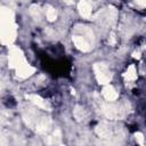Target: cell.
Returning <instances> with one entry per match:
<instances>
[{"mask_svg":"<svg viewBox=\"0 0 146 146\" xmlns=\"http://www.w3.org/2000/svg\"><path fill=\"white\" fill-rule=\"evenodd\" d=\"M1 42L10 43L15 40L16 36V26L13 19V13L10 9L1 8Z\"/></svg>","mask_w":146,"mask_h":146,"instance_id":"obj_1","label":"cell"},{"mask_svg":"<svg viewBox=\"0 0 146 146\" xmlns=\"http://www.w3.org/2000/svg\"><path fill=\"white\" fill-rule=\"evenodd\" d=\"M24 64H27V63L25 62V58L22 51L16 47H11L9 50V66L18 68Z\"/></svg>","mask_w":146,"mask_h":146,"instance_id":"obj_2","label":"cell"},{"mask_svg":"<svg viewBox=\"0 0 146 146\" xmlns=\"http://www.w3.org/2000/svg\"><path fill=\"white\" fill-rule=\"evenodd\" d=\"M94 70H95V73H96V78L98 80L99 83L102 84H106L110 82L111 80V74H110V71L107 68V66L103 63H97L94 65Z\"/></svg>","mask_w":146,"mask_h":146,"instance_id":"obj_3","label":"cell"},{"mask_svg":"<svg viewBox=\"0 0 146 146\" xmlns=\"http://www.w3.org/2000/svg\"><path fill=\"white\" fill-rule=\"evenodd\" d=\"M73 42L76 46V48L80 49V50H82V51H88L90 49L89 43L86 41V39L83 36H80V35L73 36Z\"/></svg>","mask_w":146,"mask_h":146,"instance_id":"obj_4","label":"cell"},{"mask_svg":"<svg viewBox=\"0 0 146 146\" xmlns=\"http://www.w3.org/2000/svg\"><path fill=\"white\" fill-rule=\"evenodd\" d=\"M34 72H35V68L30 66L29 64H24L17 68V75H19L22 78H27L31 74H33Z\"/></svg>","mask_w":146,"mask_h":146,"instance_id":"obj_5","label":"cell"},{"mask_svg":"<svg viewBox=\"0 0 146 146\" xmlns=\"http://www.w3.org/2000/svg\"><path fill=\"white\" fill-rule=\"evenodd\" d=\"M102 94H103L104 98H105L106 100H108V102H113V100H115V99L117 98V92H116V91L114 90V88L111 87V86L105 87V88L103 89Z\"/></svg>","mask_w":146,"mask_h":146,"instance_id":"obj_6","label":"cell"},{"mask_svg":"<svg viewBox=\"0 0 146 146\" xmlns=\"http://www.w3.org/2000/svg\"><path fill=\"white\" fill-rule=\"evenodd\" d=\"M26 98L30 99L33 104H35L36 106L43 108V110H49V106L48 104L46 103V100H43L42 98H40L39 96H35V95H26Z\"/></svg>","mask_w":146,"mask_h":146,"instance_id":"obj_7","label":"cell"},{"mask_svg":"<svg viewBox=\"0 0 146 146\" xmlns=\"http://www.w3.org/2000/svg\"><path fill=\"white\" fill-rule=\"evenodd\" d=\"M79 10H80L81 16H83L84 18H89L91 16V6L89 2L81 1L79 3Z\"/></svg>","mask_w":146,"mask_h":146,"instance_id":"obj_8","label":"cell"},{"mask_svg":"<svg viewBox=\"0 0 146 146\" xmlns=\"http://www.w3.org/2000/svg\"><path fill=\"white\" fill-rule=\"evenodd\" d=\"M124 79L127 80V81H133V80H136V78H137V72H136V67H135V65H130L129 67H128V70L125 71V73H124Z\"/></svg>","mask_w":146,"mask_h":146,"instance_id":"obj_9","label":"cell"},{"mask_svg":"<svg viewBox=\"0 0 146 146\" xmlns=\"http://www.w3.org/2000/svg\"><path fill=\"white\" fill-rule=\"evenodd\" d=\"M49 124H50V121H49L48 119L43 117V119L38 123V125H36V131H38V132H44L46 130H48Z\"/></svg>","mask_w":146,"mask_h":146,"instance_id":"obj_10","label":"cell"},{"mask_svg":"<svg viewBox=\"0 0 146 146\" xmlns=\"http://www.w3.org/2000/svg\"><path fill=\"white\" fill-rule=\"evenodd\" d=\"M74 116H75V119H76L78 121L83 120V119H84V112H83V110H82L81 107L76 106L75 110H74Z\"/></svg>","mask_w":146,"mask_h":146,"instance_id":"obj_11","label":"cell"},{"mask_svg":"<svg viewBox=\"0 0 146 146\" xmlns=\"http://www.w3.org/2000/svg\"><path fill=\"white\" fill-rule=\"evenodd\" d=\"M56 17H57V11L54 8H49L47 10V18H48V21H50V22L51 21H55Z\"/></svg>","mask_w":146,"mask_h":146,"instance_id":"obj_12","label":"cell"},{"mask_svg":"<svg viewBox=\"0 0 146 146\" xmlns=\"http://www.w3.org/2000/svg\"><path fill=\"white\" fill-rule=\"evenodd\" d=\"M135 137H136L137 143H138L140 146H144V136H143V133H140V132H136V133H135Z\"/></svg>","mask_w":146,"mask_h":146,"instance_id":"obj_13","label":"cell"},{"mask_svg":"<svg viewBox=\"0 0 146 146\" xmlns=\"http://www.w3.org/2000/svg\"><path fill=\"white\" fill-rule=\"evenodd\" d=\"M30 11H31V14L34 17H39V15H40V9H39L38 6H32L31 9H30Z\"/></svg>","mask_w":146,"mask_h":146,"instance_id":"obj_14","label":"cell"},{"mask_svg":"<svg viewBox=\"0 0 146 146\" xmlns=\"http://www.w3.org/2000/svg\"><path fill=\"white\" fill-rule=\"evenodd\" d=\"M133 57L135 58H140V52L139 51H135L133 52Z\"/></svg>","mask_w":146,"mask_h":146,"instance_id":"obj_15","label":"cell"},{"mask_svg":"<svg viewBox=\"0 0 146 146\" xmlns=\"http://www.w3.org/2000/svg\"><path fill=\"white\" fill-rule=\"evenodd\" d=\"M114 41H115V36H114V34H112V35H111V40H110V43H112V44H113V43H114Z\"/></svg>","mask_w":146,"mask_h":146,"instance_id":"obj_16","label":"cell"},{"mask_svg":"<svg viewBox=\"0 0 146 146\" xmlns=\"http://www.w3.org/2000/svg\"><path fill=\"white\" fill-rule=\"evenodd\" d=\"M137 5H140V6H143V7H146V1H138Z\"/></svg>","mask_w":146,"mask_h":146,"instance_id":"obj_17","label":"cell"},{"mask_svg":"<svg viewBox=\"0 0 146 146\" xmlns=\"http://www.w3.org/2000/svg\"><path fill=\"white\" fill-rule=\"evenodd\" d=\"M60 146H65V145H60Z\"/></svg>","mask_w":146,"mask_h":146,"instance_id":"obj_18","label":"cell"}]
</instances>
